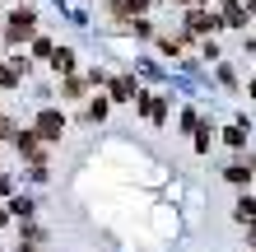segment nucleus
<instances>
[{"instance_id": "f257e3e1", "label": "nucleus", "mask_w": 256, "mask_h": 252, "mask_svg": "<svg viewBox=\"0 0 256 252\" xmlns=\"http://www.w3.org/2000/svg\"><path fill=\"white\" fill-rule=\"evenodd\" d=\"M33 28H38V10H24L19 5V10L10 14V24H5V42H24Z\"/></svg>"}, {"instance_id": "f03ea898", "label": "nucleus", "mask_w": 256, "mask_h": 252, "mask_svg": "<svg viewBox=\"0 0 256 252\" xmlns=\"http://www.w3.org/2000/svg\"><path fill=\"white\" fill-rule=\"evenodd\" d=\"M33 131H38L42 140H61V131H66V117L56 112V108H47V112H38V126H33Z\"/></svg>"}, {"instance_id": "7ed1b4c3", "label": "nucleus", "mask_w": 256, "mask_h": 252, "mask_svg": "<svg viewBox=\"0 0 256 252\" xmlns=\"http://www.w3.org/2000/svg\"><path fill=\"white\" fill-rule=\"evenodd\" d=\"M19 154L28 159V164H47V150H42L38 131H19Z\"/></svg>"}, {"instance_id": "20e7f679", "label": "nucleus", "mask_w": 256, "mask_h": 252, "mask_svg": "<svg viewBox=\"0 0 256 252\" xmlns=\"http://www.w3.org/2000/svg\"><path fill=\"white\" fill-rule=\"evenodd\" d=\"M219 24H224V14H210V10H200V5L186 14V33H210V28H219Z\"/></svg>"}, {"instance_id": "39448f33", "label": "nucleus", "mask_w": 256, "mask_h": 252, "mask_svg": "<svg viewBox=\"0 0 256 252\" xmlns=\"http://www.w3.org/2000/svg\"><path fill=\"white\" fill-rule=\"evenodd\" d=\"M149 10V0H108V14H112V19H135V14H144Z\"/></svg>"}, {"instance_id": "423d86ee", "label": "nucleus", "mask_w": 256, "mask_h": 252, "mask_svg": "<svg viewBox=\"0 0 256 252\" xmlns=\"http://www.w3.org/2000/svg\"><path fill=\"white\" fill-rule=\"evenodd\" d=\"M108 89H112V98H135V80L130 75H108Z\"/></svg>"}, {"instance_id": "0eeeda50", "label": "nucleus", "mask_w": 256, "mask_h": 252, "mask_svg": "<svg viewBox=\"0 0 256 252\" xmlns=\"http://www.w3.org/2000/svg\"><path fill=\"white\" fill-rule=\"evenodd\" d=\"M186 42H191V33H168V38H158V47H163V56H182Z\"/></svg>"}, {"instance_id": "6e6552de", "label": "nucleus", "mask_w": 256, "mask_h": 252, "mask_svg": "<svg viewBox=\"0 0 256 252\" xmlns=\"http://www.w3.org/2000/svg\"><path fill=\"white\" fill-rule=\"evenodd\" d=\"M102 117H108V98H94V103H88V108L80 112V122H88V126H98Z\"/></svg>"}, {"instance_id": "1a4fd4ad", "label": "nucleus", "mask_w": 256, "mask_h": 252, "mask_svg": "<svg viewBox=\"0 0 256 252\" xmlns=\"http://www.w3.org/2000/svg\"><path fill=\"white\" fill-rule=\"evenodd\" d=\"M84 89H88V80H84V75H70V70H66V84H61V94H66V98H80Z\"/></svg>"}, {"instance_id": "9d476101", "label": "nucleus", "mask_w": 256, "mask_h": 252, "mask_svg": "<svg viewBox=\"0 0 256 252\" xmlns=\"http://www.w3.org/2000/svg\"><path fill=\"white\" fill-rule=\"evenodd\" d=\"M224 177H228L233 187H242V182H252V159H247V164H233V168L224 173Z\"/></svg>"}, {"instance_id": "9b49d317", "label": "nucleus", "mask_w": 256, "mask_h": 252, "mask_svg": "<svg viewBox=\"0 0 256 252\" xmlns=\"http://www.w3.org/2000/svg\"><path fill=\"white\" fill-rule=\"evenodd\" d=\"M19 84H24V80H19V66H14V61L0 66V89H19Z\"/></svg>"}, {"instance_id": "f8f14e48", "label": "nucleus", "mask_w": 256, "mask_h": 252, "mask_svg": "<svg viewBox=\"0 0 256 252\" xmlns=\"http://www.w3.org/2000/svg\"><path fill=\"white\" fill-rule=\"evenodd\" d=\"M52 66H56V70H74V52H70V47H56V52H52Z\"/></svg>"}, {"instance_id": "ddd939ff", "label": "nucleus", "mask_w": 256, "mask_h": 252, "mask_svg": "<svg viewBox=\"0 0 256 252\" xmlns=\"http://www.w3.org/2000/svg\"><path fill=\"white\" fill-rule=\"evenodd\" d=\"M224 24L242 28V24H247V10H242V5H233V0H228V10H224Z\"/></svg>"}, {"instance_id": "4468645a", "label": "nucleus", "mask_w": 256, "mask_h": 252, "mask_svg": "<svg viewBox=\"0 0 256 252\" xmlns=\"http://www.w3.org/2000/svg\"><path fill=\"white\" fill-rule=\"evenodd\" d=\"M233 215L238 219H256V196H242V201L233 205Z\"/></svg>"}, {"instance_id": "2eb2a0df", "label": "nucleus", "mask_w": 256, "mask_h": 252, "mask_svg": "<svg viewBox=\"0 0 256 252\" xmlns=\"http://www.w3.org/2000/svg\"><path fill=\"white\" fill-rule=\"evenodd\" d=\"M224 145H233V150H242V145H247V131H242V126H228V131H224Z\"/></svg>"}, {"instance_id": "dca6fc26", "label": "nucleus", "mask_w": 256, "mask_h": 252, "mask_svg": "<svg viewBox=\"0 0 256 252\" xmlns=\"http://www.w3.org/2000/svg\"><path fill=\"white\" fill-rule=\"evenodd\" d=\"M191 136H196V150H210V126H200V122H196V131H191Z\"/></svg>"}, {"instance_id": "f3484780", "label": "nucleus", "mask_w": 256, "mask_h": 252, "mask_svg": "<svg viewBox=\"0 0 256 252\" xmlns=\"http://www.w3.org/2000/svg\"><path fill=\"white\" fill-rule=\"evenodd\" d=\"M24 238H28V243H42V238H47V229H38V224H24Z\"/></svg>"}, {"instance_id": "a211bd4d", "label": "nucleus", "mask_w": 256, "mask_h": 252, "mask_svg": "<svg viewBox=\"0 0 256 252\" xmlns=\"http://www.w3.org/2000/svg\"><path fill=\"white\" fill-rule=\"evenodd\" d=\"M33 52H38V56H52L56 47H52V38H33Z\"/></svg>"}, {"instance_id": "6ab92c4d", "label": "nucleus", "mask_w": 256, "mask_h": 252, "mask_svg": "<svg viewBox=\"0 0 256 252\" xmlns=\"http://www.w3.org/2000/svg\"><path fill=\"white\" fill-rule=\"evenodd\" d=\"M10 191H14V182H10V177H0V196H10Z\"/></svg>"}, {"instance_id": "aec40b11", "label": "nucleus", "mask_w": 256, "mask_h": 252, "mask_svg": "<svg viewBox=\"0 0 256 252\" xmlns=\"http://www.w3.org/2000/svg\"><path fill=\"white\" fill-rule=\"evenodd\" d=\"M247 243H252V247H256V224H252V229H247Z\"/></svg>"}, {"instance_id": "412c9836", "label": "nucleus", "mask_w": 256, "mask_h": 252, "mask_svg": "<svg viewBox=\"0 0 256 252\" xmlns=\"http://www.w3.org/2000/svg\"><path fill=\"white\" fill-rule=\"evenodd\" d=\"M5 224H10V215H5V210H0V229H5Z\"/></svg>"}, {"instance_id": "4be33fe9", "label": "nucleus", "mask_w": 256, "mask_h": 252, "mask_svg": "<svg viewBox=\"0 0 256 252\" xmlns=\"http://www.w3.org/2000/svg\"><path fill=\"white\" fill-rule=\"evenodd\" d=\"M14 252H33V247H28V243H19V247H14Z\"/></svg>"}, {"instance_id": "5701e85b", "label": "nucleus", "mask_w": 256, "mask_h": 252, "mask_svg": "<svg viewBox=\"0 0 256 252\" xmlns=\"http://www.w3.org/2000/svg\"><path fill=\"white\" fill-rule=\"evenodd\" d=\"M247 10H252V14H256V0H247Z\"/></svg>"}]
</instances>
